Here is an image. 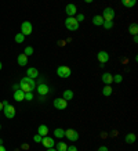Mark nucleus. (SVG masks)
Returning a JSON list of instances; mask_svg holds the SVG:
<instances>
[{
    "label": "nucleus",
    "mask_w": 138,
    "mask_h": 151,
    "mask_svg": "<svg viewBox=\"0 0 138 151\" xmlns=\"http://www.w3.org/2000/svg\"><path fill=\"white\" fill-rule=\"evenodd\" d=\"M14 100H15V101H22V100H25V93H23L21 89L15 90V92H14Z\"/></svg>",
    "instance_id": "nucleus-15"
},
{
    "label": "nucleus",
    "mask_w": 138,
    "mask_h": 151,
    "mask_svg": "<svg viewBox=\"0 0 138 151\" xmlns=\"http://www.w3.org/2000/svg\"><path fill=\"white\" fill-rule=\"evenodd\" d=\"M112 92H113V90H112V87H110V85H105V86H104V89H102V94H104V96H110V94H112Z\"/></svg>",
    "instance_id": "nucleus-21"
},
{
    "label": "nucleus",
    "mask_w": 138,
    "mask_h": 151,
    "mask_svg": "<svg viewBox=\"0 0 138 151\" xmlns=\"http://www.w3.org/2000/svg\"><path fill=\"white\" fill-rule=\"evenodd\" d=\"M47 133H48V128H47L46 125H40V126L37 128V134H40L41 137L47 136Z\"/></svg>",
    "instance_id": "nucleus-16"
},
{
    "label": "nucleus",
    "mask_w": 138,
    "mask_h": 151,
    "mask_svg": "<svg viewBox=\"0 0 138 151\" xmlns=\"http://www.w3.org/2000/svg\"><path fill=\"white\" fill-rule=\"evenodd\" d=\"M0 146H3V140L1 139H0Z\"/></svg>",
    "instance_id": "nucleus-41"
},
{
    "label": "nucleus",
    "mask_w": 138,
    "mask_h": 151,
    "mask_svg": "<svg viewBox=\"0 0 138 151\" xmlns=\"http://www.w3.org/2000/svg\"><path fill=\"white\" fill-rule=\"evenodd\" d=\"M65 27H66V29H69V31H78L79 22L76 21L75 17H68V18L65 19Z\"/></svg>",
    "instance_id": "nucleus-3"
},
{
    "label": "nucleus",
    "mask_w": 138,
    "mask_h": 151,
    "mask_svg": "<svg viewBox=\"0 0 138 151\" xmlns=\"http://www.w3.org/2000/svg\"><path fill=\"white\" fill-rule=\"evenodd\" d=\"M66 151H78V148H76L75 146H70V147H68V150Z\"/></svg>",
    "instance_id": "nucleus-34"
},
{
    "label": "nucleus",
    "mask_w": 138,
    "mask_h": 151,
    "mask_svg": "<svg viewBox=\"0 0 138 151\" xmlns=\"http://www.w3.org/2000/svg\"><path fill=\"white\" fill-rule=\"evenodd\" d=\"M47 151H57V150H55L54 147H53V148H47Z\"/></svg>",
    "instance_id": "nucleus-38"
},
{
    "label": "nucleus",
    "mask_w": 138,
    "mask_h": 151,
    "mask_svg": "<svg viewBox=\"0 0 138 151\" xmlns=\"http://www.w3.org/2000/svg\"><path fill=\"white\" fill-rule=\"evenodd\" d=\"M41 144L46 147V148H53L55 146V142L53 140V137H48V136H44L41 139Z\"/></svg>",
    "instance_id": "nucleus-10"
},
{
    "label": "nucleus",
    "mask_w": 138,
    "mask_h": 151,
    "mask_svg": "<svg viewBox=\"0 0 138 151\" xmlns=\"http://www.w3.org/2000/svg\"><path fill=\"white\" fill-rule=\"evenodd\" d=\"M32 31H33L32 24L29 22V21H23L22 25H21V33H22L23 36H26V35H31Z\"/></svg>",
    "instance_id": "nucleus-6"
},
{
    "label": "nucleus",
    "mask_w": 138,
    "mask_h": 151,
    "mask_svg": "<svg viewBox=\"0 0 138 151\" xmlns=\"http://www.w3.org/2000/svg\"><path fill=\"white\" fill-rule=\"evenodd\" d=\"M75 18H76V21H78V22H80V21H83V19H84V15H83V14H78Z\"/></svg>",
    "instance_id": "nucleus-31"
},
{
    "label": "nucleus",
    "mask_w": 138,
    "mask_h": 151,
    "mask_svg": "<svg viewBox=\"0 0 138 151\" xmlns=\"http://www.w3.org/2000/svg\"><path fill=\"white\" fill-rule=\"evenodd\" d=\"M35 87H36L35 79H31V78H28V76L22 78V79H21V82H19V89H21V90H22L23 93L32 92Z\"/></svg>",
    "instance_id": "nucleus-1"
},
{
    "label": "nucleus",
    "mask_w": 138,
    "mask_h": 151,
    "mask_svg": "<svg viewBox=\"0 0 138 151\" xmlns=\"http://www.w3.org/2000/svg\"><path fill=\"white\" fill-rule=\"evenodd\" d=\"M26 76L31 79H35L39 76V71H37V68H35V67H32V68H28L26 71Z\"/></svg>",
    "instance_id": "nucleus-13"
},
{
    "label": "nucleus",
    "mask_w": 138,
    "mask_h": 151,
    "mask_svg": "<svg viewBox=\"0 0 138 151\" xmlns=\"http://www.w3.org/2000/svg\"><path fill=\"white\" fill-rule=\"evenodd\" d=\"M102 25H104L105 29H112V28H113V22H112V21H104Z\"/></svg>",
    "instance_id": "nucleus-27"
},
{
    "label": "nucleus",
    "mask_w": 138,
    "mask_h": 151,
    "mask_svg": "<svg viewBox=\"0 0 138 151\" xmlns=\"http://www.w3.org/2000/svg\"><path fill=\"white\" fill-rule=\"evenodd\" d=\"M97 58H98V61L104 65L105 63H108V60H109V54H108V51H98Z\"/></svg>",
    "instance_id": "nucleus-11"
},
{
    "label": "nucleus",
    "mask_w": 138,
    "mask_h": 151,
    "mask_svg": "<svg viewBox=\"0 0 138 151\" xmlns=\"http://www.w3.org/2000/svg\"><path fill=\"white\" fill-rule=\"evenodd\" d=\"M57 151H66L68 150V146H66V143L64 142H60V143H57V148H55Z\"/></svg>",
    "instance_id": "nucleus-25"
},
{
    "label": "nucleus",
    "mask_w": 138,
    "mask_h": 151,
    "mask_svg": "<svg viewBox=\"0 0 138 151\" xmlns=\"http://www.w3.org/2000/svg\"><path fill=\"white\" fill-rule=\"evenodd\" d=\"M54 107L57 108V110H65V108L68 107L66 100H64L62 97H57V99L54 100Z\"/></svg>",
    "instance_id": "nucleus-8"
},
{
    "label": "nucleus",
    "mask_w": 138,
    "mask_h": 151,
    "mask_svg": "<svg viewBox=\"0 0 138 151\" xmlns=\"http://www.w3.org/2000/svg\"><path fill=\"white\" fill-rule=\"evenodd\" d=\"M97 151H109V150H108V147H105V146H101V147H100V148H98V150H97Z\"/></svg>",
    "instance_id": "nucleus-33"
},
{
    "label": "nucleus",
    "mask_w": 138,
    "mask_h": 151,
    "mask_svg": "<svg viewBox=\"0 0 138 151\" xmlns=\"http://www.w3.org/2000/svg\"><path fill=\"white\" fill-rule=\"evenodd\" d=\"M41 139H43V137H41L40 134H36V136L33 137V140H35L36 143H41Z\"/></svg>",
    "instance_id": "nucleus-32"
},
{
    "label": "nucleus",
    "mask_w": 138,
    "mask_h": 151,
    "mask_svg": "<svg viewBox=\"0 0 138 151\" xmlns=\"http://www.w3.org/2000/svg\"><path fill=\"white\" fill-rule=\"evenodd\" d=\"M3 107H4V105H3V101H0V111L3 110Z\"/></svg>",
    "instance_id": "nucleus-37"
},
{
    "label": "nucleus",
    "mask_w": 138,
    "mask_h": 151,
    "mask_svg": "<svg viewBox=\"0 0 138 151\" xmlns=\"http://www.w3.org/2000/svg\"><path fill=\"white\" fill-rule=\"evenodd\" d=\"M92 24L97 25V27H100V25L104 24V18H102L101 15H94V17H92Z\"/></svg>",
    "instance_id": "nucleus-19"
},
{
    "label": "nucleus",
    "mask_w": 138,
    "mask_h": 151,
    "mask_svg": "<svg viewBox=\"0 0 138 151\" xmlns=\"http://www.w3.org/2000/svg\"><path fill=\"white\" fill-rule=\"evenodd\" d=\"M17 61H18V64L21 65V67H23V65H26V63H28V57L22 53V54H19V55H18Z\"/></svg>",
    "instance_id": "nucleus-17"
},
{
    "label": "nucleus",
    "mask_w": 138,
    "mask_h": 151,
    "mask_svg": "<svg viewBox=\"0 0 138 151\" xmlns=\"http://www.w3.org/2000/svg\"><path fill=\"white\" fill-rule=\"evenodd\" d=\"M23 51H25L23 54L26 55V57H28V55H32V54H33V47H32V46H28V47H26V49H25V50H23Z\"/></svg>",
    "instance_id": "nucleus-28"
},
{
    "label": "nucleus",
    "mask_w": 138,
    "mask_h": 151,
    "mask_svg": "<svg viewBox=\"0 0 138 151\" xmlns=\"http://www.w3.org/2000/svg\"><path fill=\"white\" fill-rule=\"evenodd\" d=\"M0 129H1V126H0Z\"/></svg>",
    "instance_id": "nucleus-42"
},
{
    "label": "nucleus",
    "mask_w": 138,
    "mask_h": 151,
    "mask_svg": "<svg viewBox=\"0 0 138 151\" xmlns=\"http://www.w3.org/2000/svg\"><path fill=\"white\" fill-rule=\"evenodd\" d=\"M122 81H123V78H122V75H119V73L113 76V82H116V83H120V82H122Z\"/></svg>",
    "instance_id": "nucleus-29"
},
{
    "label": "nucleus",
    "mask_w": 138,
    "mask_h": 151,
    "mask_svg": "<svg viewBox=\"0 0 138 151\" xmlns=\"http://www.w3.org/2000/svg\"><path fill=\"white\" fill-rule=\"evenodd\" d=\"M62 99H64V100H72V99H73V92H72V90H64V97H62Z\"/></svg>",
    "instance_id": "nucleus-22"
},
{
    "label": "nucleus",
    "mask_w": 138,
    "mask_h": 151,
    "mask_svg": "<svg viewBox=\"0 0 138 151\" xmlns=\"http://www.w3.org/2000/svg\"><path fill=\"white\" fill-rule=\"evenodd\" d=\"M129 32L131 33V35H134V36H137V33H138V25L135 22L131 24L129 27Z\"/></svg>",
    "instance_id": "nucleus-20"
},
{
    "label": "nucleus",
    "mask_w": 138,
    "mask_h": 151,
    "mask_svg": "<svg viewBox=\"0 0 138 151\" xmlns=\"http://www.w3.org/2000/svg\"><path fill=\"white\" fill-rule=\"evenodd\" d=\"M76 11H78V7H76V4H68L66 7H65V13H66V15L68 17H76Z\"/></svg>",
    "instance_id": "nucleus-9"
},
{
    "label": "nucleus",
    "mask_w": 138,
    "mask_h": 151,
    "mask_svg": "<svg viewBox=\"0 0 138 151\" xmlns=\"http://www.w3.org/2000/svg\"><path fill=\"white\" fill-rule=\"evenodd\" d=\"M102 18H104V21H112V19L115 18V10L110 9V7H106V9H104V11H102Z\"/></svg>",
    "instance_id": "nucleus-5"
},
{
    "label": "nucleus",
    "mask_w": 138,
    "mask_h": 151,
    "mask_svg": "<svg viewBox=\"0 0 138 151\" xmlns=\"http://www.w3.org/2000/svg\"><path fill=\"white\" fill-rule=\"evenodd\" d=\"M13 89H14V90H18V89H19V85H14Z\"/></svg>",
    "instance_id": "nucleus-36"
},
{
    "label": "nucleus",
    "mask_w": 138,
    "mask_h": 151,
    "mask_svg": "<svg viewBox=\"0 0 138 151\" xmlns=\"http://www.w3.org/2000/svg\"><path fill=\"white\" fill-rule=\"evenodd\" d=\"M0 151H6V148L3 146H0Z\"/></svg>",
    "instance_id": "nucleus-39"
},
{
    "label": "nucleus",
    "mask_w": 138,
    "mask_h": 151,
    "mask_svg": "<svg viewBox=\"0 0 138 151\" xmlns=\"http://www.w3.org/2000/svg\"><path fill=\"white\" fill-rule=\"evenodd\" d=\"M65 43H66L65 40H60V42H58V45H60V46H65Z\"/></svg>",
    "instance_id": "nucleus-35"
},
{
    "label": "nucleus",
    "mask_w": 138,
    "mask_h": 151,
    "mask_svg": "<svg viewBox=\"0 0 138 151\" xmlns=\"http://www.w3.org/2000/svg\"><path fill=\"white\" fill-rule=\"evenodd\" d=\"M37 93L40 94V96H46L47 93L50 92V87L47 86V85H44V83H40V85H37Z\"/></svg>",
    "instance_id": "nucleus-12"
},
{
    "label": "nucleus",
    "mask_w": 138,
    "mask_h": 151,
    "mask_svg": "<svg viewBox=\"0 0 138 151\" xmlns=\"http://www.w3.org/2000/svg\"><path fill=\"white\" fill-rule=\"evenodd\" d=\"M102 82L105 83V85H110V83L113 82V75L109 72H105L102 75Z\"/></svg>",
    "instance_id": "nucleus-14"
},
{
    "label": "nucleus",
    "mask_w": 138,
    "mask_h": 151,
    "mask_svg": "<svg viewBox=\"0 0 138 151\" xmlns=\"http://www.w3.org/2000/svg\"><path fill=\"white\" fill-rule=\"evenodd\" d=\"M135 134H134V133H129V134H127V136H126V143H127V144H133V143H135Z\"/></svg>",
    "instance_id": "nucleus-23"
},
{
    "label": "nucleus",
    "mask_w": 138,
    "mask_h": 151,
    "mask_svg": "<svg viewBox=\"0 0 138 151\" xmlns=\"http://www.w3.org/2000/svg\"><path fill=\"white\" fill-rule=\"evenodd\" d=\"M65 137L70 140V142H78L79 140V133L75 129H66L65 130Z\"/></svg>",
    "instance_id": "nucleus-7"
},
{
    "label": "nucleus",
    "mask_w": 138,
    "mask_h": 151,
    "mask_svg": "<svg viewBox=\"0 0 138 151\" xmlns=\"http://www.w3.org/2000/svg\"><path fill=\"white\" fill-rule=\"evenodd\" d=\"M23 40H25V36H23L22 33H17L15 35V42L17 43H23Z\"/></svg>",
    "instance_id": "nucleus-26"
},
{
    "label": "nucleus",
    "mask_w": 138,
    "mask_h": 151,
    "mask_svg": "<svg viewBox=\"0 0 138 151\" xmlns=\"http://www.w3.org/2000/svg\"><path fill=\"white\" fill-rule=\"evenodd\" d=\"M54 136L57 139H64V136H65V130L62 128H57L54 130Z\"/></svg>",
    "instance_id": "nucleus-18"
},
{
    "label": "nucleus",
    "mask_w": 138,
    "mask_h": 151,
    "mask_svg": "<svg viewBox=\"0 0 138 151\" xmlns=\"http://www.w3.org/2000/svg\"><path fill=\"white\" fill-rule=\"evenodd\" d=\"M70 68L69 67H66V65H61V67H58L57 68V75L60 76V78H69L70 76Z\"/></svg>",
    "instance_id": "nucleus-4"
},
{
    "label": "nucleus",
    "mask_w": 138,
    "mask_h": 151,
    "mask_svg": "<svg viewBox=\"0 0 138 151\" xmlns=\"http://www.w3.org/2000/svg\"><path fill=\"white\" fill-rule=\"evenodd\" d=\"M135 0H122V4L126 6V7H129V9H131V7H134L135 6Z\"/></svg>",
    "instance_id": "nucleus-24"
},
{
    "label": "nucleus",
    "mask_w": 138,
    "mask_h": 151,
    "mask_svg": "<svg viewBox=\"0 0 138 151\" xmlns=\"http://www.w3.org/2000/svg\"><path fill=\"white\" fill-rule=\"evenodd\" d=\"M3 112H4V116L9 119H13L15 116V108H14L11 104H9L7 101H3Z\"/></svg>",
    "instance_id": "nucleus-2"
},
{
    "label": "nucleus",
    "mask_w": 138,
    "mask_h": 151,
    "mask_svg": "<svg viewBox=\"0 0 138 151\" xmlns=\"http://www.w3.org/2000/svg\"><path fill=\"white\" fill-rule=\"evenodd\" d=\"M1 68H3V64H1V61H0V71H1Z\"/></svg>",
    "instance_id": "nucleus-40"
},
{
    "label": "nucleus",
    "mask_w": 138,
    "mask_h": 151,
    "mask_svg": "<svg viewBox=\"0 0 138 151\" xmlns=\"http://www.w3.org/2000/svg\"><path fill=\"white\" fill-rule=\"evenodd\" d=\"M33 99V94H32V92H29V93H25V100H28V101H31Z\"/></svg>",
    "instance_id": "nucleus-30"
}]
</instances>
